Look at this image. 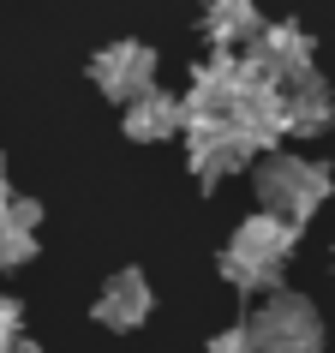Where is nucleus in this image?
Segmentation results:
<instances>
[{
	"mask_svg": "<svg viewBox=\"0 0 335 353\" xmlns=\"http://www.w3.org/2000/svg\"><path fill=\"white\" fill-rule=\"evenodd\" d=\"M12 234H19V228H12V222H6V210H0V245H6V240H12Z\"/></svg>",
	"mask_w": 335,
	"mask_h": 353,
	"instance_id": "nucleus-15",
	"label": "nucleus"
},
{
	"mask_svg": "<svg viewBox=\"0 0 335 353\" xmlns=\"http://www.w3.org/2000/svg\"><path fill=\"white\" fill-rule=\"evenodd\" d=\"M0 353H42V347H37V341H30V335H19V341H6V347H0Z\"/></svg>",
	"mask_w": 335,
	"mask_h": 353,
	"instance_id": "nucleus-14",
	"label": "nucleus"
},
{
	"mask_svg": "<svg viewBox=\"0 0 335 353\" xmlns=\"http://www.w3.org/2000/svg\"><path fill=\"white\" fill-rule=\"evenodd\" d=\"M252 186H258V210L263 216H276L287 228H305L317 210L329 204L335 192V174L317 156H287V150H263L258 174H252Z\"/></svg>",
	"mask_w": 335,
	"mask_h": 353,
	"instance_id": "nucleus-1",
	"label": "nucleus"
},
{
	"mask_svg": "<svg viewBox=\"0 0 335 353\" xmlns=\"http://www.w3.org/2000/svg\"><path fill=\"white\" fill-rule=\"evenodd\" d=\"M0 210H6V222L19 228V234H37V222H42V204H37V198H6Z\"/></svg>",
	"mask_w": 335,
	"mask_h": 353,
	"instance_id": "nucleus-12",
	"label": "nucleus"
},
{
	"mask_svg": "<svg viewBox=\"0 0 335 353\" xmlns=\"http://www.w3.org/2000/svg\"><path fill=\"white\" fill-rule=\"evenodd\" d=\"M263 30V19H258V0H210L204 6V37L216 42V48H240V42H252Z\"/></svg>",
	"mask_w": 335,
	"mask_h": 353,
	"instance_id": "nucleus-10",
	"label": "nucleus"
},
{
	"mask_svg": "<svg viewBox=\"0 0 335 353\" xmlns=\"http://www.w3.org/2000/svg\"><path fill=\"white\" fill-rule=\"evenodd\" d=\"M19 335H24V323H19V299L0 294V347H6V341H19Z\"/></svg>",
	"mask_w": 335,
	"mask_h": 353,
	"instance_id": "nucleus-13",
	"label": "nucleus"
},
{
	"mask_svg": "<svg viewBox=\"0 0 335 353\" xmlns=\"http://www.w3.org/2000/svg\"><path fill=\"white\" fill-rule=\"evenodd\" d=\"M281 108H287V132H294V138H323V132L335 126V90L317 72L281 84Z\"/></svg>",
	"mask_w": 335,
	"mask_h": 353,
	"instance_id": "nucleus-8",
	"label": "nucleus"
},
{
	"mask_svg": "<svg viewBox=\"0 0 335 353\" xmlns=\"http://www.w3.org/2000/svg\"><path fill=\"white\" fill-rule=\"evenodd\" d=\"M245 330H252L258 353H323V317H317V305L305 294H287V288H276L263 299Z\"/></svg>",
	"mask_w": 335,
	"mask_h": 353,
	"instance_id": "nucleus-3",
	"label": "nucleus"
},
{
	"mask_svg": "<svg viewBox=\"0 0 335 353\" xmlns=\"http://www.w3.org/2000/svg\"><path fill=\"white\" fill-rule=\"evenodd\" d=\"M90 84L108 96V102H138L144 90H156V48H150V42H132V37L96 48Z\"/></svg>",
	"mask_w": 335,
	"mask_h": 353,
	"instance_id": "nucleus-4",
	"label": "nucleus"
},
{
	"mask_svg": "<svg viewBox=\"0 0 335 353\" xmlns=\"http://www.w3.org/2000/svg\"><path fill=\"white\" fill-rule=\"evenodd\" d=\"M186 162H192V174H198L204 186H216L222 174L252 168V162H258V150L222 120V126H186Z\"/></svg>",
	"mask_w": 335,
	"mask_h": 353,
	"instance_id": "nucleus-5",
	"label": "nucleus"
},
{
	"mask_svg": "<svg viewBox=\"0 0 335 353\" xmlns=\"http://www.w3.org/2000/svg\"><path fill=\"white\" fill-rule=\"evenodd\" d=\"M227 126L240 132L258 156H263V150H276L281 138H287V108H281V90H276V84H245V90L234 96Z\"/></svg>",
	"mask_w": 335,
	"mask_h": 353,
	"instance_id": "nucleus-6",
	"label": "nucleus"
},
{
	"mask_svg": "<svg viewBox=\"0 0 335 353\" xmlns=\"http://www.w3.org/2000/svg\"><path fill=\"white\" fill-rule=\"evenodd\" d=\"M120 126H126L132 144H162V138H180V96L168 90H144L138 102H126V114H120Z\"/></svg>",
	"mask_w": 335,
	"mask_h": 353,
	"instance_id": "nucleus-9",
	"label": "nucleus"
},
{
	"mask_svg": "<svg viewBox=\"0 0 335 353\" xmlns=\"http://www.w3.org/2000/svg\"><path fill=\"white\" fill-rule=\"evenodd\" d=\"M6 198H12V192H6V156H0V204H6Z\"/></svg>",
	"mask_w": 335,
	"mask_h": 353,
	"instance_id": "nucleus-16",
	"label": "nucleus"
},
{
	"mask_svg": "<svg viewBox=\"0 0 335 353\" xmlns=\"http://www.w3.org/2000/svg\"><path fill=\"white\" fill-rule=\"evenodd\" d=\"M294 245H299V228L276 222V216H245L240 228H234V240H227L222 252V281L227 288H240V294H276V281L281 270H287V258H294Z\"/></svg>",
	"mask_w": 335,
	"mask_h": 353,
	"instance_id": "nucleus-2",
	"label": "nucleus"
},
{
	"mask_svg": "<svg viewBox=\"0 0 335 353\" xmlns=\"http://www.w3.org/2000/svg\"><path fill=\"white\" fill-rule=\"evenodd\" d=\"M210 353H258V341H252V330H245V323H227V330L210 335Z\"/></svg>",
	"mask_w": 335,
	"mask_h": 353,
	"instance_id": "nucleus-11",
	"label": "nucleus"
},
{
	"mask_svg": "<svg viewBox=\"0 0 335 353\" xmlns=\"http://www.w3.org/2000/svg\"><path fill=\"white\" fill-rule=\"evenodd\" d=\"M150 305H156V299H150V276L144 270H114V276L102 281V294H96L90 317L102 323V330L126 335V330H138V323L150 317Z\"/></svg>",
	"mask_w": 335,
	"mask_h": 353,
	"instance_id": "nucleus-7",
	"label": "nucleus"
}]
</instances>
